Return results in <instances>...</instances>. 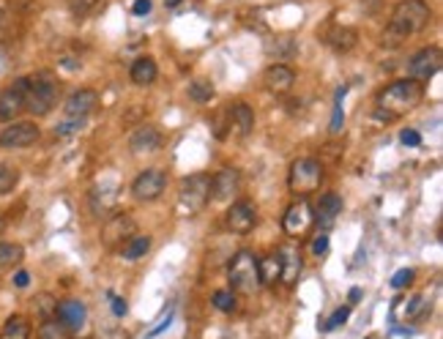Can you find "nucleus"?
<instances>
[{"label": "nucleus", "mask_w": 443, "mask_h": 339, "mask_svg": "<svg viewBox=\"0 0 443 339\" xmlns=\"http://www.w3.org/2000/svg\"><path fill=\"white\" fill-rule=\"evenodd\" d=\"M429 5L424 0H399L391 11V19L388 25L383 27V36H380V44L386 49H397L402 46L407 38H413L416 33H421L427 25H429Z\"/></svg>", "instance_id": "obj_1"}, {"label": "nucleus", "mask_w": 443, "mask_h": 339, "mask_svg": "<svg viewBox=\"0 0 443 339\" xmlns=\"http://www.w3.org/2000/svg\"><path fill=\"white\" fill-rule=\"evenodd\" d=\"M424 98V85L416 79H397L391 85H386L377 93V107H375V118L377 120H394L402 118L405 112L416 109Z\"/></svg>", "instance_id": "obj_2"}, {"label": "nucleus", "mask_w": 443, "mask_h": 339, "mask_svg": "<svg viewBox=\"0 0 443 339\" xmlns=\"http://www.w3.org/2000/svg\"><path fill=\"white\" fill-rule=\"evenodd\" d=\"M60 96V85L49 71H36L33 77H27V90H25V109L33 115H46L55 109Z\"/></svg>", "instance_id": "obj_3"}, {"label": "nucleus", "mask_w": 443, "mask_h": 339, "mask_svg": "<svg viewBox=\"0 0 443 339\" xmlns=\"http://www.w3.org/2000/svg\"><path fill=\"white\" fill-rule=\"evenodd\" d=\"M227 279L232 293H254L260 287V273H257V257L252 252H235L230 265H227Z\"/></svg>", "instance_id": "obj_4"}, {"label": "nucleus", "mask_w": 443, "mask_h": 339, "mask_svg": "<svg viewBox=\"0 0 443 339\" xmlns=\"http://www.w3.org/2000/svg\"><path fill=\"white\" fill-rule=\"evenodd\" d=\"M208 202H211V175L208 172H194L180 180V191H178L180 213H197Z\"/></svg>", "instance_id": "obj_5"}, {"label": "nucleus", "mask_w": 443, "mask_h": 339, "mask_svg": "<svg viewBox=\"0 0 443 339\" xmlns=\"http://www.w3.org/2000/svg\"><path fill=\"white\" fill-rule=\"evenodd\" d=\"M320 180H323V164L317 161V159H309V156H304V159H295L293 164H290V175H287V186H290V191L293 194H312L317 186H320Z\"/></svg>", "instance_id": "obj_6"}, {"label": "nucleus", "mask_w": 443, "mask_h": 339, "mask_svg": "<svg viewBox=\"0 0 443 339\" xmlns=\"http://www.w3.org/2000/svg\"><path fill=\"white\" fill-rule=\"evenodd\" d=\"M440 63H443V55L438 46H424L418 49L410 63H407V79H416V82H427L429 77H435L440 71Z\"/></svg>", "instance_id": "obj_7"}, {"label": "nucleus", "mask_w": 443, "mask_h": 339, "mask_svg": "<svg viewBox=\"0 0 443 339\" xmlns=\"http://www.w3.org/2000/svg\"><path fill=\"white\" fill-rule=\"evenodd\" d=\"M164 189H167V175H164L161 170H145V172H139V175L134 178V183H131V194H134V200H139V202H153V200H159V197L164 194Z\"/></svg>", "instance_id": "obj_8"}, {"label": "nucleus", "mask_w": 443, "mask_h": 339, "mask_svg": "<svg viewBox=\"0 0 443 339\" xmlns=\"http://www.w3.org/2000/svg\"><path fill=\"white\" fill-rule=\"evenodd\" d=\"M134 232H137V221L129 213H115L101 230V243L107 249H120L129 238H134Z\"/></svg>", "instance_id": "obj_9"}, {"label": "nucleus", "mask_w": 443, "mask_h": 339, "mask_svg": "<svg viewBox=\"0 0 443 339\" xmlns=\"http://www.w3.org/2000/svg\"><path fill=\"white\" fill-rule=\"evenodd\" d=\"M314 224V211L306 200H298L293 202L287 211H284V219H282V230L293 238H301L309 232V227Z\"/></svg>", "instance_id": "obj_10"}, {"label": "nucleus", "mask_w": 443, "mask_h": 339, "mask_svg": "<svg viewBox=\"0 0 443 339\" xmlns=\"http://www.w3.org/2000/svg\"><path fill=\"white\" fill-rule=\"evenodd\" d=\"M25 90H27V77L14 79L5 90H0V120H14L16 115L25 112Z\"/></svg>", "instance_id": "obj_11"}, {"label": "nucleus", "mask_w": 443, "mask_h": 339, "mask_svg": "<svg viewBox=\"0 0 443 339\" xmlns=\"http://www.w3.org/2000/svg\"><path fill=\"white\" fill-rule=\"evenodd\" d=\"M257 224V205L249 202V200H241V202H232L230 211H227V227L230 232L235 235H246L252 232Z\"/></svg>", "instance_id": "obj_12"}, {"label": "nucleus", "mask_w": 443, "mask_h": 339, "mask_svg": "<svg viewBox=\"0 0 443 339\" xmlns=\"http://www.w3.org/2000/svg\"><path fill=\"white\" fill-rule=\"evenodd\" d=\"M38 137H41V131H38L36 123L19 120V123H11L0 131V148H30Z\"/></svg>", "instance_id": "obj_13"}, {"label": "nucleus", "mask_w": 443, "mask_h": 339, "mask_svg": "<svg viewBox=\"0 0 443 339\" xmlns=\"http://www.w3.org/2000/svg\"><path fill=\"white\" fill-rule=\"evenodd\" d=\"M129 148H131L134 156L156 153V150L161 148V134H159V128L150 126V123H142L139 128L131 131V137H129Z\"/></svg>", "instance_id": "obj_14"}, {"label": "nucleus", "mask_w": 443, "mask_h": 339, "mask_svg": "<svg viewBox=\"0 0 443 339\" xmlns=\"http://www.w3.org/2000/svg\"><path fill=\"white\" fill-rule=\"evenodd\" d=\"M241 189V172L235 167H224L211 175V200H230Z\"/></svg>", "instance_id": "obj_15"}, {"label": "nucleus", "mask_w": 443, "mask_h": 339, "mask_svg": "<svg viewBox=\"0 0 443 339\" xmlns=\"http://www.w3.org/2000/svg\"><path fill=\"white\" fill-rule=\"evenodd\" d=\"M55 317H57L68 331H79V328L85 325V320H88V309H85L82 301H77V298H66V301L57 303Z\"/></svg>", "instance_id": "obj_16"}, {"label": "nucleus", "mask_w": 443, "mask_h": 339, "mask_svg": "<svg viewBox=\"0 0 443 339\" xmlns=\"http://www.w3.org/2000/svg\"><path fill=\"white\" fill-rule=\"evenodd\" d=\"M96 104H98V93L90 90V87H82V90H74L68 96V101L63 104V109H66L68 118H88L96 109Z\"/></svg>", "instance_id": "obj_17"}, {"label": "nucleus", "mask_w": 443, "mask_h": 339, "mask_svg": "<svg viewBox=\"0 0 443 339\" xmlns=\"http://www.w3.org/2000/svg\"><path fill=\"white\" fill-rule=\"evenodd\" d=\"M263 82H265V87L271 93H287L295 85V71L290 66H284V63H273V66L265 68Z\"/></svg>", "instance_id": "obj_18"}, {"label": "nucleus", "mask_w": 443, "mask_h": 339, "mask_svg": "<svg viewBox=\"0 0 443 339\" xmlns=\"http://www.w3.org/2000/svg\"><path fill=\"white\" fill-rule=\"evenodd\" d=\"M342 197L339 194H334V191H328V194H323L320 197V202L312 208L314 211V219H317V224L320 227H331L334 221H336V216L342 213Z\"/></svg>", "instance_id": "obj_19"}, {"label": "nucleus", "mask_w": 443, "mask_h": 339, "mask_svg": "<svg viewBox=\"0 0 443 339\" xmlns=\"http://www.w3.org/2000/svg\"><path fill=\"white\" fill-rule=\"evenodd\" d=\"M279 265H282V271H279V279L290 287V284H295L298 282V273H301V254H298V249H293V246H284L282 252H279Z\"/></svg>", "instance_id": "obj_20"}, {"label": "nucleus", "mask_w": 443, "mask_h": 339, "mask_svg": "<svg viewBox=\"0 0 443 339\" xmlns=\"http://www.w3.org/2000/svg\"><path fill=\"white\" fill-rule=\"evenodd\" d=\"M227 118H230V128L235 126V131H238L241 137H246V134L254 128V112H252V107L243 104V101L232 104V107L227 109Z\"/></svg>", "instance_id": "obj_21"}, {"label": "nucleus", "mask_w": 443, "mask_h": 339, "mask_svg": "<svg viewBox=\"0 0 443 339\" xmlns=\"http://www.w3.org/2000/svg\"><path fill=\"white\" fill-rule=\"evenodd\" d=\"M129 77H131L134 85H153L156 77H159V68H156L153 57H137V60L131 63Z\"/></svg>", "instance_id": "obj_22"}, {"label": "nucleus", "mask_w": 443, "mask_h": 339, "mask_svg": "<svg viewBox=\"0 0 443 339\" xmlns=\"http://www.w3.org/2000/svg\"><path fill=\"white\" fill-rule=\"evenodd\" d=\"M325 41H328V46H331L334 52H350V49L358 44V33H355L353 27H334V30L325 36Z\"/></svg>", "instance_id": "obj_23"}, {"label": "nucleus", "mask_w": 443, "mask_h": 339, "mask_svg": "<svg viewBox=\"0 0 443 339\" xmlns=\"http://www.w3.org/2000/svg\"><path fill=\"white\" fill-rule=\"evenodd\" d=\"M115 200H118V189H101V186H96L90 191V208H93L96 216L112 211L115 208Z\"/></svg>", "instance_id": "obj_24"}, {"label": "nucleus", "mask_w": 443, "mask_h": 339, "mask_svg": "<svg viewBox=\"0 0 443 339\" xmlns=\"http://www.w3.org/2000/svg\"><path fill=\"white\" fill-rule=\"evenodd\" d=\"M279 271H282V265H279V254L276 252H271V254H265V257L257 260L260 284H273L279 279Z\"/></svg>", "instance_id": "obj_25"}, {"label": "nucleus", "mask_w": 443, "mask_h": 339, "mask_svg": "<svg viewBox=\"0 0 443 339\" xmlns=\"http://www.w3.org/2000/svg\"><path fill=\"white\" fill-rule=\"evenodd\" d=\"M0 339H30V323L22 314H11L0 331Z\"/></svg>", "instance_id": "obj_26"}, {"label": "nucleus", "mask_w": 443, "mask_h": 339, "mask_svg": "<svg viewBox=\"0 0 443 339\" xmlns=\"http://www.w3.org/2000/svg\"><path fill=\"white\" fill-rule=\"evenodd\" d=\"M148 249H150V238H148V235H134V238H129V241L120 246V257L134 262V260L145 257Z\"/></svg>", "instance_id": "obj_27"}, {"label": "nucleus", "mask_w": 443, "mask_h": 339, "mask_svg": "<svg viewBox=\"0 0 443 339\" xmlns=\"http://www.w3.org/2000/svg\"><path fill=\"white\" fill-rule=\"evenodd\" d=\"M213 93H216L213 90V82L205 79V77H197V79L189 82V98L197 101V104H208L213 98Z\"/></svg>", "instance_id": "obj_28"}, {"label": "nucleus", "mask_w": 443, "mask_h": 339, "mask_svg": "<svg viewBox=\"0 0 443 339\" xmlns=\"http://www.w3.org/2000/svg\"><path fill=\"white\" fill-rule=\"evenodd\" d=\"M68 328L57 320V317H46L41 325H38V331H36V336L38 339H68Z\"/></svg>", "instance_id": "obj_29"}, {"label": "nucleus", "mask_w": 443, "mask_h": 339, "mask_svg": "<svg viewBox=\"0 0 443 339\" xmlns=\"http://www.w3.org/2000/svg\"><path fill=\"white\" fill-rule=\"evenodd\" d=\"M22 257H25V249L19 246V243H0V271L3 268H14V265H19L22 262Z\"/></svg>", "instance_id": "obj_30"}, {"label": "nucleus", "mask_w": 443, "mask_h": 339, "mask_svg": "<svg viewBox=\"0 0 443 339\" xmlns=\"http://www.w3.org/2000/svg\"><path fill=\"white\" fill-rule=\"evenodd\" d=\"M19 183V170L8 161H0V197L14 191V186Z\"/></svg>", "instance_id": "obj_31"}, {"label": "nucleus", "mask_w": 443, "mask_h": 339, "mask_svg": "<svg viewBox=\"0 0 443 339\" xmlns=\"http://www.w3.org/2000/svg\"><path fill=\"white\" fill-rule=\"evenodd\" d=\"M342 96H345V87H339V90H336V104H334V115H331V126H328V131H331V134H339V131H342V126H345Z\"/></svg>", "instance_id": "obj_32"}, {"label": "nucleus", "mask_w": 443, "mask_h": 339, "mask_svg": "<svg viewBox=\"0 0 443 339\" xmlns=\"http://www.w3.org/2000/svg\"><path fill=\"white\" fill-rule=\"evenodd\" d=\"M211 303H213L219 312H232V309H235V295H232V290H216V293L211 295Z\"/></svg>", "instance_id": "obj_33"}, {"label": "nucleus", "mask_w": 443, "mask_h": 339, "mask_svg": "<svg viewBox=\"0 0 443 339\" xmlns=\"http://www.w3.org/2000/svg\"><path fill=\"white\" fill-rule=\"evenodd\" d=\"M347 317H350V306H339L331 317H328V323L323 325V331H334V328H339V325H345L347 323Z\"/></svg>", "instance_id": "obj_34"}, {"label": "nucleus", "mask_w": 443, "mask_h": 339, "mask_svg": "<svg viewBox=\"0 0 443 339\" xmlns=\"http://www.w3.org/2000/svg\"><path fill=\"white\" fill-rule=\"evenodd\" d=\"M85 126V118H66L60 126H55V134H60V137H66V134H74V131H79Z\"/></svg>", "instance_id": "obj_35"}, {"label": "nucleus", "mask_w": 443, "mask_h": 339, "mask_svg": "<svg viewBox=\"0 0 443 339\" xmlns=\"http://www.w3.org/2000/svg\"><path fill=\"white\" fill-rule=\"evenodd\" d=\"M413 276H416V271H413V268H399V271L391 276V287L402 290V287H407V284L413 282Z\"/></svg>", "instance_id": "obj_36"}, {"label": "nucleus", "mask_w": 443, "mask_h": 339, "mask_svg": "<svg viewBox=\"0 0 443 339\" xmlns=\"http://www.w3.org/2000/svg\"><path fill=\"white\" fill-rule=\"evenodd\" d=\"M36 301H38V312H41V317H44V320H46V317H55L57 301H55L52 295H38Z\"/></svg>", "instance_id": "obj_37"}, {"label": "nucleus", "mask_w": 443, "mask_h": 339, "mask_svg": "<svg viewBox=\"0 0 443 339\" xmlns=\"http://www.w3.org/2000/svg\"><path fill=\"white\" fill-rule=\"evenodd\" d=\"M98 0H71V14L74 16H88L96 8Z\"/></svg>", "instance_id": "obj_38"}, {"label": "nucleus", "mask_w": 443, "mask_h": 339, "mask_svg": "<svg viewBox=\"0 0 443 339\" xmlns=\"http://www.w3.org/2000/svg\"><path fill=\"white\" fill-rule=\"evenodd\" d=\"M399 139H402V145H407V148H418V145H421V134H418L416 128H402V131H399Z\"/></svg>", "instance_id": "obj_39"}, {"label": "nucleus", "mask_w": 443, "mask_h": 339, "mask_svg": "<svg viewBox=\"0 0 443 339\" xmlns=\"http://www.w3.org/2000/svg\"><path fill=\"white\" fill-rule=\"evenodd\" d=\"M325 252H328V235L320 232V235L312 241V254H314V257H323Z\"/></svg>", "instance_id": "obj_40"}, {"label": "nucleus", "mask_w": 443, "mask_h": 339, "mask_svg": "<svg viewBox=\"0 0 443 339\" xmlns=\"http://www.w3.org/2000/svg\"><path fill=\"white\" fill-rule=\"evenodd\" d=\"M109 303H112V314H115V317H123V314H126V301H123L120 295L109 293Z\"/></svg>", "instance_id": "obj_41"}, {"label": "nucleus", "mask_w": 443, "mask_h": 339, "mask_svg": "<svg viewBox=\"0 0 443 339\" xmlns=\"http://www.w3.org/2000/svg\"><path fill=\"white\" fill-rule=\"evenodd\" d=\"M131 11H134L137 16H145V14H150V0H134Z\"/></svg>", "instance_id": "obj_42"}, {"label": "nucleus", "mask_w": 443, "mask_h": 339, "mask_svg": "<svg viewBox=\"0 0 443 339\" xmlns=\"http://www.w3.org/2000/svg\"><path fill=\"white\" fill-rule=\"evenodd\" d=\"M14 284H16V287H27V284H30V273H27V271H16V273H14Z\"/></svg>", "instance_id": "obj_43"}, {"label": "nucleus", "mask_w": 443, "mask_h": 339, "mask_svg": "<svg viewBox=\"0 0 443 339\" xmlns=\"http://www.w3.org/2000/svg\"><path fill=\"white\" fill-rule=\"evenodd\" d=\"M170 323H172V312H167V317H164V320H161V323H159V325H156V328L150 331V336H156V334H161V331H164V328H167Z\"/></svg>", "instance_id": "obj_44"}, {"label": "nucleus", "mask_w": 443, "mask_h": 339, "mask_svg": "<svg viewBox=\"0 0 443 339\" xmlns=\"http://www.w3.org/2000/svg\"><path fill=\"white\" fill-rule=\"evenodd\" d=\"M347 295H350V303H358L361 301V287H353Z\"/></svg>", "instance_id": "obj_45"}, {"label": "nucleus", "mask_w": 443, "mask_h": 339, "mask_svg": "<svg viewBox=\"0 0 443 339\" xmlns=\"http://www.w3.org/2000/svg\"><path fill=\"white\" fill-rule=\"evenodd\" d=\"M3 227H5V219H0V232H3Z\"/></svg>", "instance_id": "obj_46"}, {"label": "nucleus", "mask_w": 443, "mask_h": 339, "mask_svg": "<svg viewBox=\"0 0 443 339\" xmlns=\"http://www.w3.org/2000/svg\"><path fill=\"white\" fill-rule=\"evenodd\" d=\"M0 25H3V11H0Z\"/></svg>", "instance_id": "obj_47"}]
</instances>
